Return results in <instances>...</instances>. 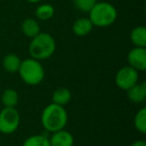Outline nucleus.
Segmentation results:
<instances>
[{
  "instance_id": "21",
  "label": "nucleus",
  "mask_w": 146,
  "mask_h": 146,
  "mask_svg": "<svg viewBox=\"0 0 146 146\" xmlns=\"http://www.w3.org/2000/svg\"><path fill=\"white\" fill-rule=\"evenodd\" d=\"M26 1L29 3H38V2H40L41 0H26Z\"/></svg>"
},
{
  "instance_id": "20",
  "label": "nucleus",
  "mask_w": 146,
  "mask_h": 146,
  "mask_svg": "<svg viewBox=\"0 0 146 146\" xmlns=\"http://www.w3.org/2000/svg\"><path fill=\"white\" fill-rule=\"evenodd\" d=\"M130 146H146V142L144 140H136Z\"/></svg>"
},
{
  "instance_id": "13",
  "label": "nucleus",
  "mask_w": 146,
  "mask_h": 146,
  "mask_svg": "<svg viewBox=\"0 0 146 146\" xmlns=\"http://www.w3.org/2000/svg\"><path fill=\"white\" fill-rule=\"evenodd\" d=\"M71 98H72V94H71V91L68 88L59 87L53 92L52 103H55L60 106H65L70 102Z\"/></svg>"
},
{
  "instance_id": "17",
  "label": "nucleus",
  "mask_w": 146,
  "mask_h": 146,
  "mask_svg": "<svg viewBox=\"0 0 146 146\" xmlns=\"http://www.w3.org/2000/svg\"><path fill=\"white\" fill-rule=\"evenodd\" d=\"M22 146H50L49 137L44 134H35L27 137Z\"/></svg>"
},
{
  "instance_id": "7",
  "label": "nucleus",
  "mask_w": 146,
  "mask_h": 146,
  "mask_svg": "<svg viewBox=\"0 0 146 146\" xmlns=\"http://www.w3.org/2000/svg\"><path fill=\"white\" fill-rule=\"evenodd\" d=\"M128 65L140 71L146 70V48L145 47H134L127 54Z\"/></svg>"
},
{
  "instance_id": "16",
  "label": "nucleus",
  "mask_w": 146,
  "mask_h": 146,
  "mask_svg": "<svg viewBox=\"0 0 146 146\" xmlns=\"http://www.w3.org/2000/svg\"><path fill=\"white\" fill-rule=\"evenodd\" d=\"M54 13H55L54 7L51 4H48V3L40 4L36 8V10H35V15H36V17L39 20H42V21H46V20L51 19L54 16Z\"/></svg>"
},
{
  "instance_id": "9",
  "label": "nucleus",
  "mask_w": 146,
  "mask_h": 146,
  "mask_svg": "<svg viewBox=\"0 0 146 146\" xmlns=\"http://www.w3.org/2000/svg\"><path fill=\"white\" fill-rule=\"evenodd\" d=\"M127 98L133 103H141L146 98V82L138 81L126 91Z\"/></svg>"
},
{
  "instance_id": "8",
  "label": "nucleus",
  "mask_w": 146,
  "mask_h": 146,
  "mask_svg": "<svg viewBox=\"0 0 146 146\" xmlns=\"http://www.w3.org/2000/svg\"><path fill=\"white\" fill-rule=\"evenodd\" d=\"M50 146H73L74 145V137L72 133L65 129L51 133L49 137Z\"/></svg>"
},
{
  "instance_id": "4",
  "label": "nucleus",
  "mask_w": 146,
  "mask_h": 146,
  "mask_svg": "<svg viewBox=\"0 0 146 146\" xmlns=\"http://www.w3.org/2000/svg\"><path fill=\"white\" fill-rule=\"evenodd\" d=\"M19 76L25 84L36 86L42 83L45 77V70L39 60L34 58H27L21 61L18 71Z\"/></svg>"
},
{
  "instance_id": "5",
  "label": "nucleus",
  "mask_w": 146,
  "mask_h": 146,
  "mask_svg": "<svg viewBox=\"0 0 146 146\" xmlns=\"http://www.w3.org/2000/svg\"><path fill=\"white\" fill-rule=\"evenodd\" d=\"M20 114L15 107H4L0 110V133L8 135L18 129Z\"/></svg>"
},
{
  "instance_id": "3",
  "label": "nucleus",
  "mask_w": 146,
  "mask_h": 146,
  "mask_svg": "<svg viewBox=\"0 0 146 146\" xmlns=\"http://www.w3.org/2000/svg\"><path fill=\"white\" fill-rule=\"evenodd\" d=\"M118 13L114 5L105 1L96 2L95 5L89 11L90 21L93 26L104 28L112 25L116 21Z\"/></svg>"
},
{
  "instance_id": "1",
  "label": "nucleus",
  "mask_w": 146,
  "mask_h": 146,
  "mask_svg": "<svg viewBox=\"0 0 146 146\" xmlns=\"http://www.w3.org/2000/svg\"><path fill=\"white\" fill-rule=\"evenodd\" d=\"M68 122V113L64 106L50 103L41 113V125L49 133L64 129Z\"/></svg>"
},
{
  "instance_id": "10",
  "label": "nucleus",
  "mask_w": 146,
  "mask_h": 146,
  "mask_svg": "<svg viewBox=\"0 0 146 146\" xmlns=\"http://www.w3.org/2000/svg\"><path fill=\"white\" fill-rule=\"evenodd\" d=\"M93 24L87 17H80L76 19L72 25L73 33L78 37L87 36L93 29Z\"/></svg>"
},
{
  "instance_id": "6",
  "label": "nucleus",
  "mask_w": 146,
  "mask_h": 146,
  "mask_svg": "<svg viewBox=\"0 0 146 146\" xmlns=\"http://www.w3.org/2000/svg\"><path fill=\"white\" fill-rule=\"evenodd\" d=\"M138 81H139V72L129 65L121 67L116 72L115 84L121 90L127 91L130 87L135 85Z\"/></svg>"
},
{
  "instance_id": "12",
  "label": "nucleus",
  "mask_w": 146,
  "mask_h": 146,
  "mask_svg": "<svg viewBox=\"0 0 146 146\" xmlns=\"http://www.w3.org/2000/svg\"><path fill=\"white\" fill-rule=\"evenodd\" d=\"M21 59L15 53H8L4 56L2 60V66L5 71L9 73H15L18 71L21 64Z\"/></svg>"
},
{
  "instance_id": "14",
  "label": "nucleus",
  "mask_w": 146,
  "mask_h": 146,
  "mask_svg": "<svg viewBox=\"0 0 146 146\" xmlns=\"http://www.w3.org/2000/svg\"><path fill=\"white\" fill-rule=\"evenodd\" d=\"M130 40L134 47H146V28L136 26L130 32Z\"/></svg>"
},
{
  "instance_id": "11",
  "label": "nucleus",
  "mask_w": 146,
  "mask_h": 146,
  "mask_svg": "<svg viewBox=\"0 0 146 146\" xmlns=\"http://www.w3.org/2000/svg\"><path fill=\"white\" fill-rule=\"evenodd\" d=\"M21 30L25 36L30 39L41 32L40 25H39L38 21L35 20L34 18H26L25 20H23L22 24H21Z\"/></svg>"
},
{
  "instance_id": "2",
  "label": "nucleus",
  "mask_w": 146,
  "mask_h": 146,
  "mask_svg": "<svg viewBox=\"0 0 146 146\" xmlns=\"http://www.w3.org/2000/svg\"><path fill=\"white\" fill-rule=\"evenodd\" d=\"M29 54L31 58L36 60H46L54 54L56 50V42L54 37L46 32H40L31 38L29 43Z\"/></svg>"
},
{
  "instance_id": "19",
  "label": "nucleus",
  "mask_w": 146,
  "mask_h": 146,
  "mask_svg": "<svg viewBox=\"0 0 146 146\" xmlns=\"http://www.w3.org/2000/svg\"><path fill=\"white\" fill-rule=\"evenodd\" d=\"M97 2V0H74V4H75L76 8L81 12H87L92 9V7L95 5Z\"/></svg>"
},
{
  "instance_id": "18",
  "label": "nucleus",
  "mask_w": 146,
  "mask_h": 146,
  "mask_svg": "<svg viewBox=\"0 0 146 146\" xmlns=\"http://www.w3.org/2000/svg\"><path fill=\"white\" fill-rule=\"evenodd\" d=\"M133 124L135 129L142 134L146 133V108L142 107L136 112L133 119Z\"/></svg>"
},
{
  "instance_id": "15",
  "label": "nucleus",
  "mask_w": 146,
  "mask_h": 146,
  "mask_svg": "<svg viewBox=\"0 0 146 146\" xmlns=\"http://www.w3.org/2000/svg\"><path fill=\"white\" fill-rule=\"evenodd\" d=\"M18 92L12 88H7L1 94V102L4 107H15L18 104Z\"/></svg>"
}]
</instances>
